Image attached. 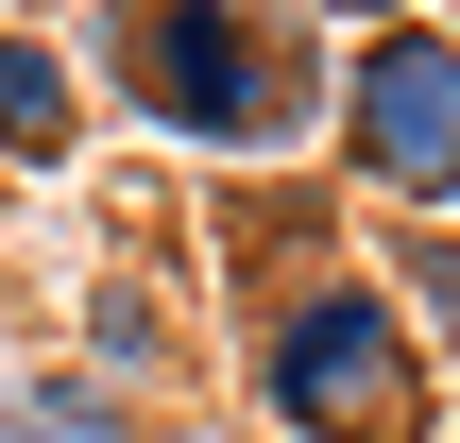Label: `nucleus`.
Instances as JSON below:
<instances>
[{
	"label": "nucleus",
	"mask_w": 460,
	"mask_h": 443,
	"mask_svg": "<svg viewBox=\"0 0 460 443\" xmlns=\"http://www.w3.org/2000/svg\"><path fill=\"white\" fill-rule=\"evenodd\" d=\"M239 410L273 443H427L444 427V359L410 341V307L324 256V273H256L239 307Z\"/></svg>",
	"instance_id": "obj_2"
},
{
	"label": "nucleus",
	"mask_w": 460,
	"mask_h": 443,
	"mask_svg": "<svg viewBox=\"0 0 460 443\" xmlns=\"http://www.w3.org/2000/svg\"><path fill=\"white\" fill-rule=\"evenodd\" d=\"M376 290L410 307V341L460 376V222H393V256H376Z\"/></svg>",
	"instance_id": "obj_7"
},
{
	"label": "nucleus",
	"mask_w": 460,
	"mask_h": 443,
	"mask_svg": "<svg viewBox=\"0 0 460 443\" xmlns=\"http://www.w3.org/2000/svg\"><path fill=\"white\" fill-rule=\"evenodd\" d=\"M444 443H460V376H444Z\"/></svg>",
	"instance_id": "obj_9"
},
{
	"label": "nucleus",
	"mask_w": 460,
	"mask_h": 443,
	"mask_svg": "<svg viewBox=\"0 0 460 443\" xmlns=\"http://www.w3.org/2000/svg\"><path fill=\"white\" fill-rule=\"evenodd\" d=\"M324 154H341V188L393 205V222L444 205L460 188V17H376V34H341Z\"/></svg>",
	"instance_id": "obj_3"
},
{
	"label": "nucleus",
	"mask_w": 460,
	"mask_h": 443,
	"mask_svg": "<svg viewBox=\"0 0 460 443\" xmlns=\"http://www.w3.org/2000/svg\"><path fill=\"white\" fill-rule=\"evenodd\" d=\"M68 68H85V102H119L137 137L222 154V171L324 154V102H341V34L290 0H85Z\"/></svg>",
	"instance_id": "obj_1"
},
{
	"label": "nucleus",
	"mask_w": 460,
	"mask_h": 443,
	"mask_svg": "<svg viewBox=\"0 0 460 443\" xmlns=\"http://www.w3.org/2000/svg\"><path fill=\"white\" fill-rule=\"evenodd\" d=\"M290 17H324V34H376V17H427V0H290Z\"/></svg>",
	"instance_id": "obj_8"
},
{
	"label": "nucleus",
	"mask_w": 460,
	"mask_h": 443,
	"mask_svg": "<svg viewBox=\"0 0 460 443\" xmlns=\"http://www.w3.org/2000/svg\"><path fill=\"white\" fill-rule=\"evenodd\" d=\"M0 443H171L137 393H102L85 359H17L0 376Z\"/></svg>",
	"instance_id": "obj_6"
},
{
	"label": "nucleus",
	"mask_w": 460,
	"mask_h": 443,
	"mask_svg": "<svg viewBox=\"0 0 460 443\" xmlns=\"http://www.w3.org/2000/svg\"><path fill=\"white\" fill-rule=\"evenodd\" d=\"M427 222H460V188H444V205H427Z\"/></svg>",
	"instance_id": "obj_10"
},
{
	"label": "nucleus",
	"mask_w": 460,
	"mask_h": 443,
	"mask_svg": "<svg viewBox=\"0 0 460 443\" xmlns=\"http://www.w3.org/2000/svg\"><path fill=\"white\" fill-rule=\"evenodd\" d=\"M85 120H102V102H85L68 34L0 0V188H17V171H68V154H85Z\"/></svg>",
	"instance_id": "obj_4"
},
{
	"label": "nucleus",
	"mask_w": 460,
	"mask_h": 443,
	"mask_svg": "<svg viewBox=\"0 0 460 443\" xmlns=\"http://www.w3.org/2000/svg\"><path fill=\"white\" fill-rule=\"evenodd\" d=\"M85 376H102V393H137V410H171V376H188V307H171L137 256H102V273H85Z\"/></svg>",
	"instance_id": "obj_5"
}]
</instances>
